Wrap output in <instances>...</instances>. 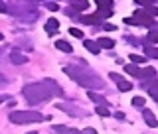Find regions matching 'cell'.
Masks as SVG:
<instances>
[{"label": "cell", "instance_id": "29", "mask_svg": "<svg viewBox=\"0 0 158 134\" xmlns=\"http://www.w3.org/2000/svg\"><path fill=\"white\" fill-rule=\"evenodd\" d=\"M150 97L154 99V101H158V87L156 89H150Z\"/></svg>", "mask_w": 158, "mask_h": 134}, {"label": "cell", "instance_id": "19", "mask_svg": "<svg viewBox=\"0 0 158 134\" xmlns=\"http://www.w3.org/2000/svg\"><path fill=\"white\" fill-rule=\"evenodd\" d=\"M97 14H99V18H101V20H103V18H111V16H113V10H111V8H101Z\"/></svg>", "mask_w": 158, "mask_h": 134}, {"label": "cell", "instance_id": "14", "mask_svg": "<svg viewBox=\"0 0 158 134\" xmlns=\"http://www.w3.org/2000/svg\"><path fill=\"white\" fill-rule=\"evenodd\" d=\"M117 85H118V91H123V93H125V91H132V83L131 81H125V79H123V81H118Z\"/></svg>", "mask_w": 158, "mask_h": 134}, {"label": "cell", "instance_id": "17", "mask_svg": "<svg viewBox=\"0 0 158 134\" xmlns=\"http://www.w3.org/2000/svg\"><path fill=\"white\" fill-rule=\"evenodd\" d=\"M154 69H152V67H146L144 69V71H140V79H152V77H154Z\"/></svg>", "mask_w": 158, "mask_h": 134}, {"label": "cell", "instance_id": "9", "mask_svg": "<svg viewBox=\"0 0 158 134\" xmlns=\"http://www.w3.org/2000/svg\"><path fill=\"white\" fill-rule=\"evenodd\" d=\"M99 47H103V49H113L115 47V42L113 39H109V38H99Z\"/></svg>", "mask_w": 158, "mask_h": 134}, {"label": "cell", "instance_id": "2", "mask_svg": "<svg viewBox=\"0 0 158 134\" xmlns=\"http://www.w3.org/2000/svg\"><path fill=\"white\" fill-rule=\"evenodd\" d=\"M63 71H65L75 83H79V85H83V87H87V89H91V87H101V85H103V81H101L99 77L87 75V73H83L79 67H65Z\"/></svg>", "mask_w": 158, "mask_h": 134}, {"label": "cell", "instance_id": "12", "mask_svg": "<svg viewBox=\"0 0 158 134\" xmlns=\"http://www.w3.org/2000/svg\"><path fill=\"white\" fill-rule=\"evenodd\" d=\"M71 6L77 8V10H87L89 2H87V0H71Z\"/></svg>", "mask_w": 158, "mask_h": 134}, {"label": "cell", "instance_id": "11", "mask_svg": "<svg viewBox=\"0 0 158 134\" xmlns=\"http://www.w3.org/2000/svg\"><path fill=\"white\" fill-rule=\"evenodd\" d=\"M56 47H57V49H61V51H67V53H71V51H73V47L69 46L67 42H63V39H57V42H56Z\"/></svg>", "mask_w": 158, "mask_h": 134}, {"label": "cell", "instance_id": "34", "mask_svg": "<svg viewBox=\"0 0 158 134\" xmlns=\"http://www.w3.org/2000/svg\"><path fill=\"white\" fill-rule=\"evenodd\" d=\"M28 134H38V132H28Z\"/></svg>", "mask_w": 158, "mask_h": 134}, {"label": "cell", "instance_id": "23", "mask_svg": "<svg viewBox=\"0 0 158 134\" xmlns=\"http://www.w3.org/2000/svg\"><path fill=\"white\" fill-rule=\"evenodd\" d=\"M146 55L158 59V49H156V47H146Z\"/></svg>", "mask_w": 158, "mask_h": 134}, {"label": "cell", "instance_id": "22", "mask_svg": "<svg viewBox=\"0 0 158 134\" xmlns=\"http://www.w3.org/2000/svg\"><path fill=\"white\" fill-rule=\"evenodd\" d=\"M95 2L99 8H111L113 6V0H95Z\"/></svg>", "mask_w": 158, "mask_h": 134}, {"label": "cell", "instance_id": "28", "mask_svg": "<svg viewBox=\"0 0 158 134\" xmlns=\"http://www.w3.org/2000/svg\"><path fill=\"white\" fill-rule=\"evenodd\" d=\"M77 134H97L95 128H85V130H79Z\"/></svg>", "mask_w": 158, "mask_h": 134}, {"label": "cell", "instance_id": "8", "mask_svg": "<svg viewBox=\"0 0 158 134\" xmlns=\"http://www.w3.org/2000/svg\"><path fill=\"white\" fill-rule=\"evenodd\" d=\"M10 59H12V63H16V65H20V63H26V61H28V57H26V55H22L20 51H12V53H10Z\"/></svg>", "mask_w": 158, "mask_h": 134}, {"label": "cell", "instance_id": "4", "mask_svg": "<svg viewBox=\"0 0 158 134\" xmlns=\"http://www.w3.org/2000/svg\"><path fill=\"white\" fill-rule=\"evenodd\" d=\"M127 24H135V26H152V18L146 16L142 10H136L132 18H125Z\"/></svg>", "mask_w": 158, "mask_h": 134}, {"label": "cell", "instance_id": "31", "mask_svg": "<svg viewBox=\"0 0 158 134\" xmlns=\"http://www.w3.org/2000/svg\"><path fill=\"white\" fill-rule=\"evenodd\" d=\"M48 8L52 10V12H56V10H57V4L56 2H48Z\"/></svg>", "mask_w": 158, "mask_h": 134}, {"label": "cell", "instance_id": "10", "mask_svg": "<svg viewBox=\"0 0 158 134\" xmlns=\"http://www.w3.org/2000/svg\"><path fill=\"white\" fill-rule=\"evenodd\" d=\"M83 46H85L91 53H99V49H101V47H99V43L93 42V39H85V42H83Z\"/></svg>", "mask_w": 158, "mask_h": 134}, {"label": "cell", "instance_id": "20", "mask_svg": "<svg viewBox=\"0 0 158 134\" xmlns=\"http://www.w3.org/2000/svg\"><path fill=\"white\" fill-rule=\"evenodd\" d=\"M142 12H144L146 16H150V18H156L158 16V8H154V6H148L146 10H142Z\"/></svg>", "mask_w": 158, "mask_h": 134}, {"label": "cell", "instance_id": "16", "mask_svg": "<svg viewBox=\"0 0 158 134\" xmlns=\"http://www.w3.org/2000/svg\"><path fill=\"white\" fill-rule=\"evenodd\" d=\"M125 71L131 73V75H135V77H140V69H138L136 65H132V63H128V65L125 67Z\"/></svg>", "mask_w": 158, "mask_h": 134}, {"label": "cell", "instance_id": "33", "mask_svg": "<svg viewBox=\"0 0 158 134\" xmlns=\"http://www.w3.org/2000/svg\"><path fill=\"white\" fill-rule=\"evenodd\" d=\"M0 83H4V77L2 75H0Z\"/></svg>", "mask_w": 158, "mask_h": 134}, {"label": "cell", "instance_id": "5", "mask_svg": "<svg viewBox=\"0 0 158 134\" xmlns=\"http://www.w3.org/2000/svg\"><path fill=\"white\" fill-rule=\"evenodd\" d=\"M57 30H59V22H57L56 18H49L48 22H46V32L49 34V36H56Z\"/></svg>", "mask_w": 158, "mask_h": 134}, {"label": "cell", "instance_id": "3", "mask_svg": "<svg viewBox=\"0 0 158 134\" xmlns=\"http://www.w3.org/2000/svg\"><path fill=\"white\" fill-rule=\"evenodd\" d=\"M42 112L38 111H16V112H10V122L14 124H32V122H42L44 120Z\"/></svg>", "mask_w": 158, "mask_h": 134}, {"label": "cell", "instance_id": "21", "mask_svg": "<svg viewBox=\"0 0 158 134\" xmlns=\"http://www.w3.org/2000/svg\"><path fill=\"white\" fill-rule=\"evenodd\" d=\"M95 112H97L99 116H109V115H111V112H109V108H107V107H99V105L95 107Z\"/></svg>", "mask_w": 158, "mask_h": 134}, {"label": "cell", "instance_id": "24", "mask_svg": "<svg viewBox=\"0 0 158 134\" xmlns=\"http://www.w3.org/2000/svg\"><path fill=\"white\" fill-rule=\"evenodd\" d=\"M131 61L132 63H144L146 57H142V55H131Z\"/></svg>", "mask_w": 158, "mask_h": 134}, {"label": "cell", "instance_id": "27", "mask_svg": "<svg viewBox=\"0 0 158 134\" xmlns=\"http://www.w3.org/2000/svg\"><path fill=\"white\" fill-rule=\"evenodd\" d=\"M135 2H136V4H142V6H146V8H148L152 2H154V0H135Z\"/></svg>", "mask_w": 158, "mask_h": 134}, {"label": "cell", "instance_id": "30", "mask_svg": "<svg viewBox=\"0 0 158 134\" xmlns=\"http://www.w3.org/2000/svg\"><path fill=\"white\" fill-rule=\"evenodd\" d=\"M103 30H107V32H115V26H113V24H105Z\"/></svg>", "mask_w": 158, "mask_h": 134}, {"label": "cell", "instance_id": "1", "mask_svg": "<svg viewBox=\"0 0 158 134\" xmlns=\"http://www.w3.org/2000/svg\"><path fill=\"white\" fill-rule=\"evenodd\" d=\"M24 97H26V101L30 105H34V103H44L48 101V99H52L53 91H52V81H44V83H32V85H26L24 87Z\"/></svg>", "mask_w": 158, "mask_h": 134}, {"label": "cell", "instance_id": "13", "mask_svg": "<svg viewBox=\"0 0 158 134\" xmlns=\"http://www.w3.org/2000/svg\"><path fill=\"white\" fill-rule=\"evenodd\" d=\"M83 24H101V18L99 14H93V16H83Z\"/></svg>", "mask_w": 158, "mask_h": 134}, {"label": "cell", "instance_id": "25", "mask_svg": "<svg viewBox=\"0 0 158 134\" xmlns=\"http://www.w3.org/2000/svg\"><path fill=\"white\" fill-rule=\"evenodd\" d=\"M132 105H135V107H144V99H142V97H135V99H132Z\"/></svg>", "mask_w": 158, "mask_h": 134}, {"label": "cell", "instance_id": "35", "mask_svg": "<svg viewBox=\"0 0 158 134\" xmlns=\"http://www.w3.org/2000/svg\"><path fill=\"white\" fill-rule=\"evenodd\" d=\"M0 39H2V34H0Z\"/></svg>", "mask_w": 158, "mask_h": 134}, {"label": "cell", "instance_id": "18", "mask_svg": "<svg viewBox=\"0 0 158 134\" xmlns=\"http://www.w3.org/2000/svg\"><path fill=\"white\" fill-rule=\"evenodd\" d=\"M146 39L150 43H158V30H150V32H148V36H146Z\"/></svg>", "mask_w": 158, "mask_h": 134}, {"label": "cell", "instance_id": "32", "mask_svg": "<svg viewBox=\"0 0 158 134\" xmlns=\"http://www.w3.org/2000/svg\"><path fill=\"white\" fill-rule=\"evenodd\" d=\"M0 103H4V95H0Z\"/></svg>", "mask_w": 158, "mask_h": 134}, {"label": "cell", "instance_id": "15", "mask_svg": "<svg viewBox=\"0 0 158 134\" xmlns=\"http://www.w3.org/2000/svg\"><path fill=\"white\" fill-rule=\"evenodd\" d=\"M53 130H56L57 134H77V130L67 128V126H53Z\"/></svg>", "mask_w": 158, "mask_h": 134}, {"label": "cell", "instance_id": "7", "mask_svg": "<svg viewBox=\"0 0 158 134\" xmlns=\"http://www.w3.org/2000/svg\"><path fill=\"white\" fill-rule=\"evenodd\" d=\"M89 95V99H91V101H95L97 105H101V107H109V103H107V99H103L101 95H97V93H93V91H89L87 93Z\"/></svg>", "mask_w": 158, "mask_h": 134}, {"label": "cell", "instance_id": "26", "mask_svg": "<svg viewBox=\"0 0 158 134\" xmlns=\"http://www.w3.org/2000/svg\"><path fill=\"white\" fill-rule=\"evenodd\" d=\"M69 34L75 36V38H83V32H81V30H77V28H71V30H69Z\"/></svg>", "mask_w": 158, "mask_h": 134}, {"label": "cell", "instance_id": "6", "mask_svg": "<svg viewBox=\"0 0 158 134\" xmlns=\"http://www.w3.org/2000/svg\"><path fill=\"white\" fill-rule=\"evenodd\" d=\"M142 116H144V120H146V124H148V126H152V128H156V126H158V120H156V116L152 115L150 108H144V111H142Z\"/></svg>", "mask_w": 158, "mask_h": 134}]
</instances>
